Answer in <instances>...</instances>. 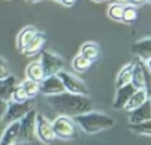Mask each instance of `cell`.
<instances>
[{
    "instance_id": "6da1fadb",
    "label": "cell",
    "mask_w": 151,
    "mask_h": 145,
    "mask_svg": "<svg viewBox=\"0 0 151 145\" xmlns=\"http://www.w3.org/2000/svg\"><path fill=\"white\" fill-rule=\"evenodd\" d=\"M46 103L57 113L71 118L93 110V101L88 95L74 94L66 91L59 94L46 97Z\"/></svg>"
},
{
    "instance_id": "7a4b0ae2",
    "label": "cell",
    "mask_w": 151,
    "mask_h": 145,
    "mask_svg": "<svg viewBox=\"0 0 151 145\" xmlns=\"http://www.w3.org/2000/svg\"><path fill=\"white\" fill-rule=\"evenodd\" d=\"M72 119L76 125L87 134H94L101 131H106L114 126V119L110 114L93 110L86 113L78 114Z\"/></svg>"
},
{
    "instance_id": "3957f363",
    "label": "cell",
    "mask_w": 151,
    "mask_h": 145,
    "mask_svg": "<svg viewBox=\"0 0 151 145\" xmlns=\"http://www.w3.org/2000/svg\"><path fill=\"white\" fill-rule=\"evenodd\" d=\"M52 127L55 139L72 140L77 137V125L71 117L59 114L52 121Z\"/></svg>"
},
{
    "instance_id": "277c9868",
    "label": "cell",
    "mask_w": 151,
    "mask_h": 145,
    "mask_svg": "<svg viewBox=\"0 0 151 145\" xmlns=\"http://www.w3.org/2000/svg\"><path fill=\"white\" fill-rule=\"evenodd\" d=\"M34 108V100L28 99L22 103H15V101H8L6 111L1 118V120L5 124H11L13 121H19L28 111Z\"/></svg>"
},
{
    "instance_id": "5b68a950",
    "label": "cell",
    "mask_w": 151,
    "mask_h": 145,
    "mask_svg": "<svg viewBox=\"0 0 151 145\" xmlns=\"http://www.w3.org/2000/svg\"><path fill=\"white\" fill-rule=\"evenodd\" d=\"M35 116L37 110L32 108L19 120L18 143H32L35 137Z\"/></svg>"
},
{
    "instance_id": "8992f818",
    "label": "cell",
    "mask_w": 151,
    "mask_h": 145,
    "mask_svg": "<svg viewBox=\"0 0 151 145\" xmlns=\"http://www.w3.org/2000/svg\"><path fill=\"white\" fill-rule=\"evenodd\" d=\"M39 62L42 67L45 77L55 75L65 67V60L60 55L52 53L50 51H42L40 53Z\"/></svg>"
},
{
    "instance_id": "52a82bcc",
    "label": "cell",
    "mask_w": 151,
    "mask_h": 145,
    "mask_svg": "<svg viewBox=\"0 0 151 145\" xmlns=\"http://www.w3.org/2000/svg\"><path fill=\"white\" fill-rule=\"evenodd\" d=\"M150 65L139 60L133 64V71L131 77V85L136 90H146L149 91L150 85Z\"/></svg>"
},
{
    "instance_id": "ba28073f",
    "label": "cell",
    "mask_w": 151,
    "mask_h": 145,
    "mask_svg": "<svg viewBox=\"0 0 151 145\" xmlns=\"http://www.w3.org/2000/svg\"><path fill=\"white\" fill-rule=\"evenodd\" d=\"M65 88L66 92L74 93V94H83V95H88V88L86 84L78 78L77 75L63 70L57 74Z\"/></svg>"
},
{
    "instance_id": "9c48e42d",
    "label": "cell",
    "mask_w": 151,
    "mask_h": 145,
    "mask_svg": "<svg viewBox=\"0 0 151 145\" xmlns=\"http://www.w3.org/2000/svg\"><path fill=\"white\" fill-rule=\"evenodd\" d=\"M35 137L46 145H51L55 140L52 121L46 116L39 112H37L35 116Z\"/></svg>"
},
{
    "instance_id": "30bf717a",
    "label": "cell",
    "mask_w": 151,
    "mask_h": 145,
    "mask_svg": "<svg viewBox=\"0 0 151 145\" xmlns=\"http://www.w3.org/2000/svg\"><path fill=\"white\" fill-rule=\"evenodd\" d=\"M65 92V88L59 79V77L55 75H48L45 77L40 83H39V93H41L45 97L48 95H54Z\"/></svg>"
},
{
    "instance_id": "8fae6325",
    "label": "cell",
    "mask_w": 151,
    "mask_h": 145,
    "mask_svg": "<svg viewBox=\"0 0 151 145\" xmlns=\"http://www.w3.org/2000/svg\"><path fill=\"white\" fill-rule=\"evenodd\" d=\"M131 51L139 60L150 65L151 62V38L145 37V38L137 40L132 45Z\"/></svg>"
},
{
    "instance_id": "7c38bea8",
    "label": "cell",
    "mask_w": 151,
    "mask_h": 145,
    "mask_svg": "<svg viewBox=\"0 0 151 145\" xmlns=\"http://www.w3.org/2000/svg\"><path fill=\"white\" fill-rule=\"evenodd\" d=\"M47 41V37L44 32H40L38 31L34 37L31 39V41L27 44V46L21 51V53L25 55V57H33L35 54H38L41 48L44 47V45L46 44Z\"/></svg>"
},
{
    "instance_id": "4fadbf2b",
    "label": "cell",
    "mask_w": 151,
    "mask_h": 145,
    "mask_svg": "<svg viewBox=\"0 0 151 145\" xmlns=\"http://www.w3.org/2000/svg\"><path fill=\"white\" fill-rule=\"evenodd\" d=\"M127 113H129V124H136V123L151 120V103H150V99H147L139 107H137V108H134V110H132Z\"/></svg>"
},
{
    "instance_id": "5bb4252c",
    "label": "cell",
    "mask_w": 151,
    "mask_h": 145,
    "mask_svg": "<svg viewBox=\"0 0 151 145\" xmlns=\"http://www.w3.org/2000/svg\"><path fill=\"white\" fill-rule=\"evenodd\" d=\"M134 91H136V88L131 84L118 87L116 95H114V99H113V103H112V107L114 110H123L125 104L127 103V100L130 99V97L133 94Z\"/></svg>"
},
{
    "instance_id": "9a60e30c",
    "label": "cell",
    "mask_w": 151,
    "mask_h": 145,
    "mask_svg": "<svg viewBox=\"0 0 151 145\" xmlns=\"http://www.w3.org/2000/svg\"><path fill=\"white\" fill-rule=\"evenodd\" d=\"M17 85H18L17 78L12 74H9L8 77H6L4 79H0V98L5 103L11 101L12 93H13Z\"/></svg>"
},
{
    "instance_id": "2e32d148",
    "label": "cell",
    "mask_w": 151,
    "mask_h": 145,
    "mask_svg": "<svg viewBox=\"0 0 151 145\" xmlns=\"http://www.w3.org/2000/svg\"><path fill=\"white\" fill-rule=\"evenodd\" d=\"M147 99H150L149 91H146V90H136L133 92V94L130 97V99L127 100V103L125 104V106H124L123 110L126 111V112H130V111L139 107Z\"/></svg>"
},
{
    "instance_id": "e0dca14e",
    "label": "cell",
    "mask_w": 151,
    "mask_h": 145,
    "mask_svg": "<svg viewBox=\"0 0 151 145\" xmlns=\"http://www.w3.org/2000/svg\"><path fill=\"white\" fill-rule=\"evenodd\" d=\"M79 54L93 64L100 58V47L94 41H86L81 45Z\"/></svg>"
},
{
    "instance_id": "ac0fdd59",
    "label": "cell",
    "mask_w": 151,
    "mask_h": 145,
    "mask_svg": "<svg viewBox=\"0 0 151 145\" xmlns=\"http://www.w3.org/2000/svg\"><path fill=\"white\" fill-rule=\"evenodd\" d=\"M18 134H19V121H13L8 124L6 130L4 131L0 138V145H14L18 143Z\"/></svg>"
},
{
    "instance_id": "d6986e66",
    "label": "cell",
    "mask_w": 151,
    "mask_h": 145,
    "mask_svg": "<svg viewBox=\"0 0 151 145\" xmlns=\"http://www.w3.org/2000/svg\"><path fill=\"white\" fill-rule=\"evenodd\" d=\"M37 32H38V28L35 26L28 25V26H25L18 33V37H17V47H18V50L20 52L27 46V44L31 41V39L34 37V34Z\"/></svg>"
},
{
    "instance_id": "ffe728a7",
    "label": "cell",
    "mask_w": 151,
    "mask_h": 145,
    "mask_svg": "<svg viewBox=\"0 0 151 145\" xmlns=\"http://www.w3.org/2000/svg\"><path fill=\"white\" fill-rule=\"evenodd\" d=\"M25 73H26V79L32 80V81H35V83H40L45 78L42 67H41V65H40L39 61H32V62H29L27 65V67H26Z\"/></svg>"
},
{
    "instance_id": "44dd1931",
    "label": "cell",
    "mask_w": 151,
    "mask_h": 145,
    "mask_svg": "<svg viewBox=\"0 0 151 145\" xmlns=\"http://www.w3.org/2000/svg\"><path fill=\"white\" fill-rule=\"evenodd\" d=\"M132 71H133V64L129 62L123 68L119 71L116 78V88L122 87L124 85H127L131 83V77H132Z\"/></svg>"
},
{
    "instance_id": "7402d4cb",
    "label": "cell",
    "mask_w": 151,
    "mask_h": 145,
    "mask_svg": "<svg viewBox=\"0 0 151 145\" xmlns=\"http://www.w3.org/2000/svg\"><path fill=\"white\" fill-rule=\"evenodd\" d=\"M127 128L139 136H146L150 137L151 136V120H146V121H142V123H136V124H129Z\"/></svg>"
},
{
    "instance_id": "603a6c76",
    "label": "cell",
    "mask_w": 151,
    "mask_h": 145,
    "mask_svg": "<svg viewBox=\"0 0 151 145\" xmlns=\"http://www.w3.org/2000/svg\"><path fill=\"white\" fill-rule=\"evenodd\" d=\"M91 65H92V62H91L90 60H87L86 58H84L83 55H80V54L76 55V57L72 59V67H73V70H74L76 72H78V73H84V72H86V71L91 67Z\"/></svg>"
},
{
    "instance_id": "cb8c5ba5",
    "label": "cell",
    "mask_w": 151,
    "mask_h": 145,
    "mask_svg": "<svg viewBox=\"0 0 151 145\" xmlns=\"http://www.w3.org/2000/svg\"><path fill=\"white\" fill-rule=\"evenodd\" d=\"M138 18V9L134 6L131 5H124V9H123V17H122V22L125 24H133Z\"/></svg>"
},
{
    "instance_id": "d4e9b609",
    "label": "cell",
    "mask_w": 151,
    "mask_h": 145,
    "mask_svg": "<svg viewBox=\"0 0 151 145\" xmlns=\"http://www.w3.org/2000/svg\"><path fill=\"white\" fill-rule=\"evenodd\" d=\"M123 9H124V5L120 4H111L107 7V15L110 19L122 22V17H123Z\"/></svg>"
},
{
    "instance_id": "484cf974",
    "label": "cell",
    "mask_w": 151,
    "mask_h": 145,
    "mask_svg": "<svg viewBox=\"0 0 151 145\" xmlns=\"http://www.w3.org/2000/svg\"><path fill=\"white\" fill-rule=\"evenodd\" d=\"M20 85L24 87V90L26 91L29 99H34L38 95V93H39V83L26 79L22 83H20Z\"/></svg>"
},
{
    "instance_id": "4316f807",
    "label": "cell",
    "mask_w": 151,
    "mask_h": 145,
    "mask_svg": "<svg viewBox=\"0 0 151 145\" xmlns=\"http://www.w3.org/2000/svg\"><path fill=\"white\" fill-rule=\"evenodd\" d=\"M28 99H29V98H28L26 91L24 90V87H22L20 84H18V85L15 86L13 93H12V99H11V101L22 103V101H26V100H28Z\"/></svg>"
},
{
    "instance_id": "83f0119b",
    "label": "cell",
    "mask_w": 151,
    "mask_h": 145,
    "mask_svg": "<svg viewBox=\"0 0 151 145\" xmlns=\"http://www.w3.org/2000/svg\"><path fill=\"white\" fill-rule=\"evenodd\" d=\"M11 74V68L5 58L0 55V79H4Z\"/></svg>"
},
{
    "instance_id": "f1b7e54d",
    "label": "cell",
    "mask_w": 151,
    "mask_h": 145,
    "mask_svg": "<svg viewBox=\"0 0 151 145\" xmlns=\"http://www.w3.org/2000/svg\"><path fill=\"white\" fill-rule=\"evenodd\" d=\"M145 2H146L145 0H127V5H131V6H134V7H140Z\"/></svg>"
},
{
    "instance_id": "f546056e",
    "label": "cell",
    "mask_w": 151,
    "mask_h": 145,
    "mask_svg": "<svg viewBox=\"0 0 151 145\" xmlns=\"http://www.w3.org/2000/svg\"><path fill=\"white\" fill-rule=\"evenodd\" d=\"M78 0H60V4L65 7H73Z\"/></svg>"
},
{
    "instance_id": "4dcf8cb0",
    "label": "cell",
    "mask_w": 151,
    "mask_h": 145,
    "mask_svg": "<svg viewBox=\"0 0 151 145\" xmlns=\"http://www.w3.org/2000/svg\"><path fill=\"white\" fill-rule=\"evenodd\" d=\"M6 107H7V103H5V101L0 98V120H1V118H2V116H4V113H5V111H6Z\"/></svg>"
},
{
    "instance_id": "1f68e13d",
    "label": "cell",
    "mask_w": 151,
    "mask_h": 145,
    "mask_svg": "<svg viewBox=\"0 0 151 145\" xmlns=\"http://www.w3.org/2000/svg\"><path fill=\"white\" fill-rule=\"evenodd\" d=\"M111 4H120V5H126L127 0H110Z\"/></svg>"
},
{
    "instance_id": "d6a6232c",
    "label": "cell",
    "mask_w": 151,
    "mask_h": 145,
    "mask_svg": "<svg viewBox=\"0 0 151 145\" xmlns=\"http://www.w3.org/2000/svg\"><path fill=\"white\" fill-rule=\"evenodd\" d=\"M92 1H94V2H105L107 0H92Z\"/></svg>"
},
{
    "instance_id": "836d02e7",
    "label": "cell",
    "mask_w": 151,
    "mask_h": 145,
    "mask_svg": "<svg viewBox=\"0 0 151 145\" xmlns=\"http://www.w3.org/2000/svg\"><path fill=\"white\" fill-rule=\"evenodd\" d=\"M28 2H39V1H41V0H27Z\"/></svg>"
},
{
    "instance_id": "e575fe53",
    "label": "cell",
    "mask_w": 151,
    "mask_h": 145,
    "mask_svg": "<svg viewBox=\"0 0 151 145\" xmlns=\"http://www.w3.org/2000/svg\"><path fill=\"white\" fill-rule=\"evenodd\" d=\"M53 1H57V2H60V0H53Z\"/></svg>"
},
{
    "instance_id": "d590c367",
    "label": "cell",
    "mask_w": 151,
    "mask_h": 145,
    "mask_svg": "<svg viewBox=\"0 0 151 145\" xmlns=\"http://www.w3.org/2000/svg\"><path fill=\"white\" fill-rule=\"evenodd\" d=\"M145 1H146V2H151V0H145Z\"/></svg>"
}]
</instances>
